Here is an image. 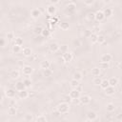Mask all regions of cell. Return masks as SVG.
<instances>
[{"mask_svg":"<svg viewBox=\"0 0 122 122\" xmlns=\"http://www.w3.org/2000/svg\"><path fill=\"white\" fill-rule=\"evenodd\" d=\"M70 110V104L66 102H61L57 105V112L59 113H67Z\"/></svg>","mask_w":122,"mask_h":122,"instance_id":"1","label":"cell"},{"mask_svg":"<svg viewBox=\"0 0 122 122\" xmlns=\"http://www.w3.org/2000/svg\"><path fill=\"white\" fill-rule=\"evenodd\" d=\"M78 100L80 101L81 104H83V105H88V104L91 103L92 98H91L90 95H88V94H84V95H81V96L79 97Z\"/></svg>","mask_w":122,"mask_h":122,"instance_id":"2","label":"cell"},{"mask_svg":"<svg viewBox=\"0 0 122 122\" xmlns=\"http://www.w3.org/2000/svg\"><path fill=\"white\" fill-rule=\"evenodd\" d=\"M22 72L25 75H30L33 72V69H32V67H30L29 65H25L22 67Z\"/></svg>","mask_w":122,"mask_h":122,"instance_id":"3","label":"cell"},{"mask_svg":"<svg viewBox=\"0 0 122 122\" xmlns=\"http://www.w3.org/2000/svg\"><path fill=\"white\" fill-rule=\"evenodd\" d=\"M69 95H70L71 98L73 99V100H75V99H79V97L81 96V95H80V92H79L78 90H76V89H72V90L70 92Z\"/></svg>","mask_w":122,"mask_h":122,"instance_id":"4","label":"cell"},{"mask_svg":"<svg viewBox=\"0 0 122 122\" xmlns=\"http://www.w3.org/2000/svg\"><path fill=\"white\" fill-rule=\"evenodd\" d=\"M72 58H73V55H72V53H71V51H68V52L62 54V60H63L64 62H66V63L71 62V61L72 60Z\"/></svg>","mask_w":122,"mask_h":122,"instance_id":"5","label":"cell"},{"mask_svg":"<svg viewBox=\"0 0 122 122\" xmlns=\"http://www.w3.org/2000/svg\"><path fill=\"white\" fill-rule=\"evenodd\" d=\"M101 62H106V63H110L112 60V55L111 53H104L101 55L100 57Z\"/></svg>","mask_w":122,"mask_h":122,"instance_id":"6","label":"cell"},{"mask_svg":"<svg viewBox=\"0 0 122 122\" xmlns=\"http://www.w3.org/2000/svg\"><path fill=\"white\" fill-rule=\"evenodd\" d=\"M55 12H56V7L54 5H51V4L48 5V7H47V13L49 15L52 16V15L55 14Z\"/></svg>","mask_w":122,"mask_h":122,"instance_id":"7","label":"cell"},{"mask_svg":"<svg viewBox=\"0 0 122 122\" xmlns=\"http://www.w3.org/2000/svg\"><path fill=\"white\" fill-rule=\"evenodd\" d=\"M59 48H60V45L56 42L51 43L50 46H49V50H50L51 52H56L57 51H59Z\"/></svg>","mask_w":122,"mask_h":122,"instance_id":"8","label":"cell"},{"mask_svg":"<svg viewBox=\"0 0 122 122\" xmlns=\"http://www.w3.org/2000/svg\"><path fill=\"white\" fill-rule=\"evenodd\" d=\"M94 19H95L96 21H98V22L103 21V20L105 19V16H104L103 11H102V10H97V11L95 12V14H94Z\"/></svg>","mask_w":122,"mask_h":122,"instance_id":"9","label":"cell"},{"mask_svg":"<svg viewBox=\"0 0 122 122\" xmlns=\"http://www.w3.org/2000/svg\"><path fill=\"white\" fill-rule=\"evenodd\" d=\"M87 118L90 121H94L97 118V113L95 112H93V111H89L87 112Z\"/></svg>","mask_w":122,"mask_h":122,"instance_id":"10","label":"cell"},{"mask_svg":"<svg viewBox=\"0 0 122 122\" xmlns=\"http://www.w3.org/2000/svg\"><path fill=\"white\" fill-rule=\"evenodd\" d=\"M30 15H31L32 18L37 19L41 16V10L39 9H32L31 11H30Z\"/></svg>","mask_w":122,"mask_h":122,"instance_id":"11","label":"cell"},{"mask_svg":"<svg viewBox=\"0 0 122 122\" xmlns=\"http://www.w3.org/2000/svg\"><path fill=\"white\" fill-rule=\"evenodd\" d=\"M51 67V62L50 60H43L40 62V68L44 71V70H47V69H50Z\"/></svg>","mask_w":122,"mask_h":122,"instance_id":"12","label":"cell"},{"mask_svg":"<svg viewBox=\"0 0 122 122\" xmlns=\"http://www.w3.org/2000/svg\"><path fill=\"white\" fill-rule=\"evenodd\" d=\"M15 90L18 91V92L26 90V86H25L24 82L23 81H18L17 83H15Z\"/></svg>","mask_w":122,"mask_h":122,"instance_id":"13","label":"cell"},{"mask_svg":"<svg viewBox=\"0 0 122 122\" xmlns=\"http://www.w3.org/2000/svg\"><path fill=\"white\" fill-rule=\"evenodd\" d=\"M5 95L8 97V98H13L14 96H15V90H13V89H8V90H6V92H5Z\"/></svg>","mask_w":122,"mask_h":122,"instance_id":"14","label":"cell"},{"mask_svg":"<svg viewBox=\"0 0 122 122\" xmlns=\"http://www.w3.org/2000/svg\"><path fill=\"white\" fill-rule=\"evenodd\" d=\"M104 92H105V93H106L107 95H112V94H114V92H115V88H114V87H112V86H109L108 88H106V89L104 90Z\"/></svg>","mask_w":122,"mask_h":122,"instance_id":"15","label":"cell"},{"mask_svg":"<svg viewBox=\"0 0 122 122\" xmlns=\"http://www.w3.org/2000/svg\"><path fill=\"white\" fill-rule=\"evenodd\" d=\"M17 113V110H16V107L15 106H10L8 108V114L10 115V116H13Z\"/></svg>","mask_w":122,"mask_h":122,"instance_id":"16","label":"cell"},{"mask_svg":"<svg viewBox=\"0 0 122 122\" xmlns=\"http://www.w3.org/2000/svg\"><path fill=\"white\" fill-rule=\"evenodd\" d=\"M103 13H104L105 18H109V17H111V16L112 15L113 11H112V10L111 8H106V9H104Z\"/></svg>","mask_w":122,"mask_h":122,"instance_id":"17","label":"cell"},{"mask_svg":"<svg viewBox=\"0 0 122 122\" xmlns=\"http://www.w3.org/2000/svg\"><path fill=\"white\" fill-rule=\"evenodd\" d=\"M100 72H101V70H100L98 67H94V68H92V71H91L92 75V76H94V77L99 76V75H100Z\"/></svg>","mask_w":122,"mask_h":122,"instance_id":"18","label":"cell"},{"mask_svg":"<svg viewBox=\"0 0 122 122\" xmlns=\"http://www.w3.org/2000/svg\"><path fill=\"white\" fill-rule=\"evenodd\" d=\"M18 97L20 99H26L29 97V92H27L26 90L24 91H21V92H18Z\"/></svg>","mask_w":122,"mask_h":122,"instance_id":"19","label":"cell"},{"mask_svg":"<svg viewBox=\"0 0 122 122\" xmlns=\"http://www.w3.org/2000/svg\"><path fill=\"white\" fill-rule=\"evenodd\" d=\"M43 30H44V28L42 27V26H36V27H34V29H33V33L34 34H36V35H40V34H42V31H43Z\"/></svg>","mask_w":122,"mask_h":122,"instance_id":"20","label":"cell"},{"mask_svg":"<svg viewBox=\"0 0 122 122\" xmlns=\"http://www.w3.org/2000/svg\"><path fill=\"white\" fill-rule=\"evenodd\" d=\"M22 52L25 56H30L32 54V50L29 47H25L23 50H22Z\"/></svg>","mask_w":122,"mask_h":122,"instance_id":"21","label":"cell"},{"mask_svg":"<svg viewBox=\"0 0 122 122\" xmlns=\"http://www.w3.org/2000/svg\"><path fill=\"white\" fill-rule=\"evenodd\" d=\"M82 78H83V74H82L80 71H75V72L72 74V79H74V80L80 81V80H82Z\"/></svg>","mask_w":122,"mask_h":122,"instance_id":"22","label":"cell"},{"mask_svg":"<svg viewBox=\"0 0 122 122\" xmlns=\"http://www.w3.org/2000/svg\"><path fill=\"white\" fill-rule=\"evenodd\" d=\"M76 9V4L74 2H69V4L67 5V10L69 11H74Z\"/></svg>","mask_w":122,"mask_h":122,"instance_id":"23","label":"cell"},{"mask_svg":"<svg viewBox=\"0 0 122 122\" xmlns=\"http://www.w3.org/2000/svg\"><path fill=\"white\" fill-rule=\"evenodd\" d=\"M109 84H110V86L115 88V86L118 84V79H117L116 77H111V78L109 79Z\"/></svg>","mask_w":122,"mask_h":122,"instance_id":"24","label":"cell"},{"mask_svg":"<svg viewBox=\"0 0 122 122\" xmlns=\"http://www.w3.org/2000/svg\"><path fill=\"white\" fill-rule=\"evenodd\" d=\"M89 38H90V40H91V42H92V43H97V38H98V34H96V33L92 32V33H91V34H90Z\"/></svg>","mask_w":122,"mask_h":122,"instance_id":"25","label":"cell"},{"mask_svg":"<svg viewBox=\"0 0 122 122\" xmlns=\"http://www.w3.org/2000/svg\"><path fill=\"white\" fill-rule=\"evenodd\" d=\"M10 76H11L12 79H17V78H19V77H20V72H19V71H17V70L11 71Z\"/></svg>","mask_w":122,"mask_h":122,"instance_id":"26","label":"cell"},{"mask_svg":"<svg viewBox=\"0 0 122 122\" xmlns=\"http://www.w3.org/2000/svg\"><path fill=\"white\" fill-rule=\"evenodd\" d=\"M106 110H107V112H112L115 110L114 104H113V103H108V104L106 105Z\"/></svg>","mask_w":122,"mask_h":122,"instance_id":"27","label":"cell"},{"mask_svg":"<svg viewBox=\"0 0 122 122\" xmlns=\"http://www.w3.org/2000/svg\"><path fill=\"white\" fill-rule=\"evenodd\" d=\"M59 28H60L61 30H69L70 25H69V23H67V22H61V23L59 24Z\"/></svg>","mask_w":122,"mask_h":122,"instance_id":"28","label":"cell"},{"mask_svg":"<svg viewBox=\"0 0 122 122\" xmlns=\"http://www.w3.org/2000/svg\"><path fill=\"white\" fill-rule=\"evenodd\" d=\"M13 41H14V45H16V46H22L23 45V38H21V37H15L14 39H13Z\"/></svg>","mask_w":122,"mask_h":122,"instance_id":"29","label":"cell"},{"mask_svg":"<svg viewBox=\"0 0 122 122\" xmlns=\"http://www.w3.org/2000/svg\"><path fill=\"white\" fill-rule=\"evenodd\" d=\"M70 85H71V87L72 88V89H77L78 87H79V85H80V83H79V81H77V80H74V79H72L71 82H70Z\"/></svg>","mask_w":122,"mask_h":122,"instance_id":"30","label":"cell"},{"mask_svg":"<svg viewBox=\"0 0 122 122\" xmlns=\"http://www.w3.org/2000/svg\"><path fill=\"white\" fill-rule=\"evenodd\" d=\"M98 68L100 70H107L110 68V65H109V63H106V62H100Z\"/></svg>","mask_w":122,"mask_h":122,"instance_id":"31","label":"cell"},{"mask_svg":"<svg viewBox=\"0 0 122 122\" xmlns=\"http://www.w3.org/2000/svg\"><path fill=\"white\" fill-rule=\"evenodd\" d=\"M109 86H110V84H109V79H103L102 82H101V84H100V87H101L103 90H105V89L108 88Z\"/></svg>","mask_w":122,"mask_h":122,"instance_id":"32","label":"cell"},{"mask_svg":"<svg viewBox=\"0 0 122 122\" xmlns=\"http://www.w3.org/2000/svg\"><path fill=\"white\" fill-rule=\"evenodd\" d=\"M59 51L62 53H66V52L69 51V46L68 45H61L60 48H59Z\"/></svg>","mask_w":122,"mask_h":122,"instance_id":"33","label":"cell"},{"mask_svg":"<svg viewBox=\"0 0 122 122\" xmlns=\"http://www.w3.org/2000/svg\"><path fill=\"white\" fill-rule=\"evenodd\" d=\"M24 118H25V122H31L33 120V115L31 113H26Z\"/></svg>","mask_w":122,"mask_h":122,"instance_id":"34","label":"cell"},{"mask_svg":"<svg viewBox=\"0 0 122 122\" xmlns=\"http://www.w3.org/2000/svg\"><path fill=\"white\" fill-rule=\"evenodd\" d=\"M105 41H106L105 36H104L103 34H99V35H98V38H97V43H98V44H104Z\"/></svg>","mask_w":122,"mask_h":122,"instance_id":"35","label":"cell"},{"mask_svg":"<svg viewBox=\"0 0 122 122\" xmlns=\"http://www.w3.org/2000/svg\"><path fill=\"white\" fill-rule=\"evenodd\" d=\"M51 74H52V70H51V69H47V70L43 71V75L46 76V77H49Z\"/></svg>","mask_w":122,"mask_h":122,"instance_id":"36","label":"cell"},{"mask_svg":"<svg viewBox=\"0 0 122 122\" xmlns=\"http://www.w3.org/2000/svg\"><path fill=\"white\" fill-rule=\"evenodd\" d=\"M12 51H13V53H18V52L22 51V48H21L20 46L13 45V47H12Z\"/></svg>","mask_w":122,"mask_h":122,"instance_id":"37","label":"cell"},{"mask_svg":"<svg viewBox=\"0 0 122 122\" xmlns=\"http://www.w3.org/2000/svg\"><path fill=\"white\" fill-rule=\"evenodd\" d=\"M102 80H103V79H101L99 76H97V77H94V78H93V80H92V83H93L94 85L98 86V85H100V84H101Z\"/></svg>","mask_w":122,"mask_h":122,"instance_id":"38","label":"cell"},{"mask_svg":"<svg viewBox=\"0 0 122 122\" xmlns=\"http://www.w3.org/2000/svg\"><path fill=\"white\" fill-rule=\"evenodd\" d=\"M23 82H24V84H25V86H26V89L30 88V86H31V81H30V79L26 78V79L23 80Z\"/></svg>","mask_w":122,"mask_h":122,"instance_id":"39","label":"cell"},{"mask_svg":"<svg viewBox=\"0 0 122 122\" xmlns=\"http://www.w3.org/2000/svg\"><path fill=\"white\" fill-rule=\"evenodd\" d=\"M50 34H51V30H50L49 29L44 28V30H43V31H42V35H43L44 37H48V36H50Z\"/></svg>","mask_w":122,"mask_h":122,"instance_id":"40","label":"cell"},{"mask_svg":"<svg viewBox=\"0 0 122 122\" xmlns=\"http://www.w3.org/2000/svg\"><path fill=\"white\" fill-rule=\"evenodd\" d=\"M36 122H47V118L44 115H39L36 117Z\"/></svg>","mask_w":122,"mask_h":122,"instance_id":"41","label":"cell"},{"mask_svg":"<svg viewBox=\"0 0 122 122\" xmlns=\"http://www.w3.org/2000/svg\"><path fill=\"white\" fill-rule=\"evenodd\" d=\"M7 38H8L9 40H11V39H14L15 37H14V35H13V32H11V31H9V32L7 33Z\"/></svg>","mask_w":122,"mask_h":122,"instance_id":"42","label":"cell"},{"mask_svg":"<svg viewBox=\"0 0 122 122\" xmlns=\"http://www.w3.org/2000/svg\"><path fill=\"white\" fill-rule=\"evenodd\" d=\"M63 99H64V102H66V103H69V102L71 100V96H70L69 94L64 95V96H63Z\"/></svg>","mask_w":122,"mask_h":122,"instance_id":"43","label":"cell"},{"mask_svg":"<svg viewBox=\"0 0 122 122\" xmlns=\"http://www.w3.org/2000/svg\"><path fill=\"white\" fill-rule=\"evenodd\" d=\"M93 3H94L93 0H86V1H84V4L87 5V6H91V5H92Z\"/></svg>","mask_w":122,"mask_h":122,"instance_id":"44","label":"cell"},{"mask_svg":"<svg viewBox=\"0 0 122 122\" xmlns=\"http://www.w3.org/2000/svg\"><path fill=\"white\" fill-rule=\"evenodd\" d=\"M0 46L2 48H4L6 46V39L5 38H1V41H0Z\"/></svg>","mask_w":122,"mask_h":122,"instance_id":"45","label":"cell"},{"mask_svg":"<svg viewBox=\"0 0 122 122\" xmlns=\"http://www.w3.org/2000/svg\"><path fill=\"white\" fill-rule=\"evenodd\" d=\"M94 14H95V13H93V12H90V13L88 14V18H89V19H93V18H94Z\"/></svg>","mask_w":122,"mask_h":122,"instance_id":"46","label":"cell"},{"mask_svg":"<svg viewBox=\"0 0 122 122\" xmlns=\"http://www.w3.org/2000/svg\"><path fill=\"white\" fill-rule=\"evenodd\" d=\"M116 119L119 121V122H122V113H119L116 115Z\"/></svg>","mask_w":122,"mask_h":122,"instance_id":"47","label":"cell"},{"mask_svg":"<svg viewBox=\"0 0 122 122\" xmlns=\"http://www.w3.org/2000/svg\"><path fill=\"white\" fill-rule=\"evenodd\" d=\"M73 44L75 45V47H79L80 46V41L79 40H73Z\"/></svg>","mask_w":122,"mask_h":122,"instance_id":"48","label":"cell"},{"mask_svg":"<svg viewBox=\"0 0 122 122\" xmlns=\"http://www.w3.org/2000/svg\"><path fill=\"white\" fill-rule=\"evenodd\" d=\"M57 3H59V1H58V0H54V1H53V0H51V5H54V4H57Z\"/></svg>","mask_w":122,"mask_h":122,"instance_id":"49","label":"cell"},{"mask_svg":"<svg viewBox=\"0 0 122 122\" xmlns=\"http://www.w3.org/2000/svg\"><path fill=\"white\" fill-rule=\"evenodd\" d=\"M118 67H119V69H121V70H122V61L118 64Z\"/></svg>","mask_w":122,"mask_h":122,"instance_id":"50","label":"cell"},{"mask_svg":"<svg viewBox=\"0 0 122 122\" xmlns=\"http://www.w3.org/2000/svg\"><path fill=\"white\" fill-rule=\"evenodd\" d=\"M5 122H10V121H5Z\"/></svg>","mask_w":122,"mask_h":122,"instance_id":"51","label":"cell"},{"mask_svg":"<svg viewBox=\"0 0 122 122\" xmlns=\"http://www.w3.org/2000/svg\"><path fill=\"white\" fill-rule=\"evenodd\" d=\"M102 122H105V121H102Z\"/></svg>","mask_w":122,"mask_h":122,"instance_id":"52","label":"cell"}]
</instances>
